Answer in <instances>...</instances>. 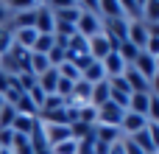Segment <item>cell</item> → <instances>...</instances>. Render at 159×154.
<instances>
[{"label":"cell","instance_id":"obj_1","mask_svg":"<svg viewBox=\"0 0 159 154\" xmlns=\"http://www.w3.org/2000/svg\"><path fill=\"white\" fill-rule=\"evenodd\" d=\"M101 31H103V22H101L95 14H89V11L81 8V17L75 20V34L84 36V39H92V36H98Z\"/></svg>","mask_w":159,"mask_h":154},{"label":"cell","instance_id":"obj_2","mask_svg":"<svg viewBox=\"0 0 159 154\" xmlns=\"http://www.w3.org/2000/svg\"><path fill=\"white\" fill-rule=\"evenodd\" d=\"M123 115H126V109H120L117 104L106 101V104L98 109V126H115V129H120V121H123Z\"/></svg>","mask_w":159,"mask_h":154},{"label":"cell","instance_id":"obj_3","mask_svg":"<svg viewBox=\"0 0 159 154\" xmlns=\"http://www.w3.org/2000/svg\"><path fill=\"white\" fill-rule=\"evenodd\" d=\"M131 67H134V70H137L148 84H151V79L157 76V59H154L151 53H145V51H140V53H137V59H134V65H131Z\"/></svg>","mask_w":159,"mask_h":154},{"label":"cell","instance_id":"obj_4","mask_svg":"<svg viewBox=\"0 0 159 154\" xmlns=\"http://www.w3.org/2000/svg\"><path fill=\"white\" fill-rule=\"evenodd\" d=\"M42 132H45V140H48L50 149L59 146V143H64V140H73L70 126H50V123H42Z\"/></svg>","mask_w":159,"mask_h":154},{"label":"cell","instance_id":"obj_5","mask_svg":"<svg viewBox=\"0 0 159 154\" xmlns=\"http://www.w3.org/2000/svg\"><path fill=\"white\" fill-rule=\"evenodd\" d=\"M34 31H36V34H53V14H50L48 3H39V6H36V22H34Z\"/></svg>","mask_w":159,"mask_h":154},{"label":"cell","instance_id":"obj_6","mask_svg":"<svg viewBox=\"0 0 159 154\" xmlns=\"http://www.w3.org/2000/svg\"><path fill=\"white\" fill-rule=\"evenodd\" d=\"M109 53H112V45H109V39L103 36V31H101L98 36H92V39H89V59L103 62Z\"/></svg>","mask_w":159,"mask_h":154},{"label":"cell","instance_id":"obj_7","mask_svg":"<svg viewBox=\"0 0 159 154\" xmlns=\"http://www.w3.org/2000/svg\"><path fill=\"white\" fill-rule=\"evenodd\" d=\"M134 48L145 51V42H148V25L145 22H129V36H126Z\"/></svg>","mask_w":159,"mask_h":154},{"label":"cell","instance_id":"obj_8","mask_svg":"<svg viewBox=\"0 0 159 154\" xmlns=\"http://www.w3.org/2000/svg\"><path fill=\"white\" fill-rule=\"evenodd\" d=\"M59 79H61V76H59V70H56V67H48L42 76H36V87H39L45 95H53V93H56Z\"/></svg>","mask_w":159,"mask_h":154},{"label":"cell","instance_id":"obj_9","mask_svg":"<svg viewBox=\"0 0 159 154\" xmlns=\"http://www.w3.org/2000/svg\"><path fill=\"white\" fill-rule=\"evenodd\" d=\"M101 65H103V73H106V79L123 76V70H126V62L120 59V53H117V51H112V53H109V56H106Z\"/></svg>","mask_w":159,"mask_h":154},{"label":"cell","instance_id":"obj_10","mask_svg":"<svg viewBox=\"0 0 159 154\" xmlns=\"http://www.w3.org/2000/svg\"><path fill=\"white\" fill-rule=\"evenodd\" d=\"M145 126H148V121L143 115H134V112H126L123 121H120V132H126V137L134 135V132H140V129H145Z\"/></svg>","mask_w":159,"mask_h":154},{"label":"cell","instance_id":"obj_11","mask_svg":"<svg viewBox=\"0 0 159 154\" xmlns=\"http://www.w3.org/2000/svg\"><path fill=\"white\" fill-rule=\"evenodd\" d=\"M120 8H123V17L129 20V22H143V8H145V3L140 0H120Z\"/></svg>","mask_w":159,"mask_h":154},{"label":"cell","instance_id":"obj_12","mask_svg":"<svg viewBox=\"0 0 159 154\" xmlns=\"http://www.w3.org/2000/svg\"><path fill=\"white\" fill-rule=\"evenodd\" d=\"M81 79L87 81V84H98V81H106V73H103V65L101 62H89L84 70H81Z\"/></svg>","mask_w":159,"mask_h":154},{"label":"cell","instance_id":"obj_13","mask_svg":"<svg viewBox=\"0 0 159 154\" xmlns=\"http://www.w3.org/2000/svg\"><path fill=\"white\" fill-rule=\"evenodd\" d=\"M129 140H131V143H134L143 154H157L154 143H151V135H148V126H145V129H140V132H134V135H129Z\"/></svg>","mask_w":159,"mask_h":154},{"label":"cell","instance_id":"obj_14","mask_svg":"<svg viewBox=\"0 0 159 154\" xmlns=\"http://www.w3.org/2000/svg\"><path fill=\"white\" fill-rule=\"evenodd\" d=\"M106 101H109V81H98V84H92V95H89V107L101 109V107H103Z\"/></svg>","mask_w":159,"mask_h":154},{"label":"cell","instance_id":"obj_15","mask_svg":"<svg viewBox=\"0 0 159 154\" xmlns=\"http://www.w3.org/2000/svg\"><path fill=\"white\" fill-rule=\"evenodd\" d=\"M95 140L103 143V146H112V143L120 140V129H115V126H95Z\"/></svg>","mask_w":159,"mask_h":154},{"label":"cell","instance_id":"obj_16","mask_svg":"<svg viewBox=\"0 0 159 154\" xmlns=\"http://www.w3.org/2000/svg\"><path fill=\"white\" fill-rule=\"evenodd\" d=\"M36 31L34 28H20V31H14V45H20V48H25V51H31L34 48V42H36Z\"/></svg>","mask_w":159,"mask_h":154},{"label":"cell","instance_id":"obj_17","mask_svg":"<svg viewBox=\"0 0 159 154\" xmlns=\"http://www.w3.org/2000/svg\"><path fill=\"white\" fill-rule=\"evenodd\" d=\"M34 123H36V118L17 115V118H14V123H11V132H14V135H22V137H28V135H31V129H34Z\"/></svg>","mask_w":159,"mask_h":154},{"label":"cell","instance_id":"obj_18","mask_svg":"<svg viewBox=\"0 0 159 154\" xmlns=\"http://www.w3.org/2000/svg\"><path fill=\"white\" fill-rule=\"evenodd\" d=\"M53 45H56V42H53V34H39V36H36V42H34V48H31V51H34V53H42V56H48V53H50V48H53Z\"/></svg>","mask_w":159,"mask_h":154},{"label":"cell","instance_id":"obj_19","mask_svg":"<svg viewBox=\"0 0 159 154\" xmlns=\"http://www.w3.org/2000/svg\"><path fill=\"white\" fill-rule=\"evenodd\" d=\"M117 53H120V59H123V62H126V67H129V65H134V59H137L140 48H134V45L126 39V42H120V45H117Z\"/></svg>","mask_w":159,"mask_h":154},{"label":"cell","instance_id":"obj_20","mask_svg":"<svg viewBox=\"0 0 159 154\" xmlns=\"http://www.w3.org/2000/svg\"><path fill=\"white\" fill-rule=\"evenodd\" d=\"M78 123H87V126H98V109H95V107H89V104L78 107Z\"/></svg>","mask_w":159,"mask_h":154},{"label":"cell","instance_id":"obj_21","mask_svg":"<svg viewBox=\"0 0 159 154\" xmlns=\"http://www.w3.org/2000/svg\"><path fill=\"white\" fill-rule=\"evenodd\" d=\"M143 22H145V25L159 22V0H148V3H145V8H143Z\"/></svg>","mask_w":159,"mask_h":154},{"label":"cell","instance_id":"obj_22","mask_svg":"<svg viewBox=\"0 0 159 154\" xmlns=\"http://www.w3.org/2000/svg\"><path fill=\"white\" fill-rule=\"evenodd\" d=\"M14 118H17V109L11 104H3V109H0V129H11Z\"/></svg>","mask_w":159,"mask_h":154},{"label":"cell","instance_id":"obj_23","mask_svg":"<svg viewBox=\"0 0 159 154\" xmlns=\"http://www.w3.org/2000/svg\"><path fill=\"white\" fill-rule=\"evenodd\" d=\"M11 45H14V31H11V25H0V56H3Z\"/></svg>","mask_w":159,"mask_h":154},{"label":"cell","instance_id":"obj_24","mask_svg":"<svg viewBox=\"0 0 159 154\" xmlns=\"http://www.w3.org/2000/svg\"><path fill=\"white\" fill-rule=\"evenodd\" d=\"M61 107H67V101H64V98H59V95H48L39 112H50V109H61Z\"/></svg>","mask_w":159,"mask_h":154},{"label":"cell","instance_id":"obj_25","mask_svg":"<svg viewBox=\"0 0 159 154\" xmlns=\"http://www.w3.org/2000/svg\"><path fill=\"white\" fill-rule=\"evenodd\" d=\"M17 81H20L22 93H28V90H34V87H36V76H34V73H20V76H17Z\"/></svg>","mask_w":159,"mask_h":154},{"label":"cell","instance_id":"obj_26","mask_svg":"<svg viewBox=\"0 0 159 154\" xmlns=\"http://www.w3.org/2000/svg\"><path fill=\"white\" fill-rule=\"evenodd\" d=\"M148 123H159V98L157 95H151V101H148Z\"/></svg>","mask_w":159,"mask_h":154},{"label":"cell","instance_id":"obj_27","mask_svg":"<svg viewBox=\"0 0 159 154\" xmlns=\"http://www.w3.org/2000/svg\"><path fill=\"white\" fill-rule=\"evenodd\" d=\"M50 152H53V154H75V140H64V143L53 146Z\"/></svg>","mask_w":159,"mask_h":154},{"label":"cell","instance_id":"obj_28","mask_svg":"<svg viewBox=\"0 0 159 154\" xmlns=\"http://www.w3.org/2000/svg\"><path fill=\"white\" fill-rule=\"evenodd\" d=\"M11 140H14V132L11 129H0V149H11Z\"/></svg>","mask_w":159,"mask_h":154},{"label":"cell","instance_id":"obj_29","mask_svg":"<svg viewBox=\"0 0 159 154\" xmlns=\"http://www.w3.org/2000/svg\"><path fill=\"white\" fill-rule=\"evenodd\" d=\"M148 135H151V143L159 152V123H148Z\"/></svg>","mask_w":159,"mask_h":154},{"label":"cell","instance_id":"obj_30","mask_svg":"<svg viewBox=\"0 0 159 154\" xmlns=\"http://www.w3.org/2000/svg\"><path fill=\"white\" fill-rule=\"evenodd\" d=\"M120 140H123V152H126V154H143L134 143H131V140H129V137H120Z\"/></svg>","mask_w":159,"mask_h":154},{"label":"cell","instance_id":"obj_31","mask_svg":"<svg viewBox=\"0 0 159 154\" xmlns=\"http://www.w3.org/2000/svg\"><path fill=\"white\" fill-rule=\"evenodd\" d=\"M109 154H126V152H123V140L112 143V146H109Z\"/></svg>","mask_w":159,"mask_h":154},{"label":"cell","instance_id":"obj_32","mask_svg":"<svg viewBox=\"0 0 159 154\" xmlns=\"http://www.w3.org/2000/svg\"><path fill=\"white\" fill-rule=\"evenodd\" d=\"M151 95H157V98H159V73L151 79Z\"/></svg>","mask_w":159,"mask_h":154},{"label":"cell","instance_id":"obj_33","mask_svg":"<svg viewBox=\"0 0 159 154\" xmlns=\"http://www.w3.org/2000/svg\"><path fill=\"white\" fill-rule=\"evenodd\" d=\"M148 36H154V39H159V22H154V25H148Z\"/></svg>","mask_w":159,"mask_h":154},{"label":"cell","instance_id":"obj_34","mask_svg":"<svg viewBox=\"0 0 159 154\" xmlns=\"http://www.w3.org/2000/svg\"><path fill=\"white\" fill-rule=\"evenodd\" d=\"M6 20H8V11H6V6L0 3V25H6Z\"/></svg>","mask_w":159,"mask_h":154},{"label":"cell","instance_id":"obj_35","mask_svg":"<svg viewBox=\"0 0 159 154\" xmlns=\"http://www.w3.org/2000/svg\"><path fill=\"white\" fill-rule=\"evenodd\" d=\"M3 104H6V98H3V95H0V109H3Z\"/></svg>","mask_w":159,"mask_h":154},{"label":"cell","instance_id":"obj_36","mask_svg":"<svg viewBox=\"0 0 159 154\" xmlns=\"http://www.w3.org/2000/svg\"><path fill=\"white\" fill-rule=\"evenodd\" d=\"M0 154H11V152H8V149H0Z\"/></svg>","mask_w":159,"mask_h":154},{"label":"cell","instance_id":"obj_37","mask_svg":"<svg viewBox=\"0 0 159 154\" xmlns=\"http://www.w3.org/2000/svg\"><path fill=\"white\" fill-rule=\"evenodd\" d=\"M157 154H159V152H157Z\"/></svg>","mask_w":159,"mask_h":154}]
</instances>
